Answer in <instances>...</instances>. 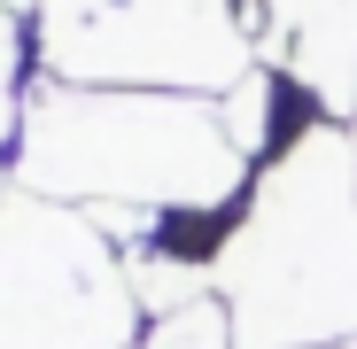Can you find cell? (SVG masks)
<instances>
[{
	"mask_svg": "<svg viewBox=\"0 0 357 349\" xmlns=\"http://www.w3.org/2000/svg\"><path fill=\"white\" fill-rule=\"evenodd\" d=\"M257 163L218 125L202 93H140V86H54L31 78L24 125L8 140V187L70 202V210H132V217H210L249 194Z\"/></svg>",
	"mask_w": 357,
	"mask_h": 349,
	"instance_id": "obj_1",
	"label": "cell"
},
{
	"mask_svg": "<svg viewBox=\"0 0 357 349\" xmlns=\"http://www.w3.org/2000/svg\"><path fill=\"white\" fill-rule=\"evenodd\" d=\"M0 8H8V16H39V0H0Z\"/></svg>",
	"mask_w": 357,
	"mask_h": 349,
	"instance_id": "obj_8",
	"label": "cell"
},
{
	"mask_svg": "<svg viewBox=\"0 0 357 349\" xmlns=\"http://www.w3.org/2000/svg\"><path fill=\"white\" fill-rule=\"evenodd\" d=\"M257 63H272L319 116H357V0H264Z\"/></svg>",
	"mask_w": 357,
	"mask_h": 349,
	"instance_id": "obj_5",
	"label": "cell"
},
{
	"mask_svg": "<svg viewBox=\"0 0 357 349\" xmlns=\"http://www.w3.org/2000/svg\"><path fill=\"white\" fill-rule=\"evenodd\" d=\"M349 132H357V116H349Z\"/></svg>",
	"mask_w": 357,
	"mask_h": 349,
	"instance_id": "obj_10",
	"label": "cell"
},
{
	"mask_svg": "<svg viewBox=\"0 0 357 349\" xmlns=\"http://www.w3.org/2000/svg\"><path fill=\"white\" fill-rule=\"evenodd\" d=\"M326 349H357V341H326Z\"/></svg>",
	"mask_w": 357,
	"mask_h": 349,
	"instance_id": "obj_9",
	"label": "cell"
},
{
	"mask_svg": "<svg viewBox=\"0 0 357 349\" xmlns=\"http://www.w3.org/2000/svg\"><path fill=\"white\" fill-rule=\"evenodd\" d=\"M241 349H326L357 341V132L311 116L233 210L210 264Z\"/></svg>",
	"mask_w": 357,
	"mask_h": 349,
	"instance_id": "obj_2",
	"label": "cell"
},
{
	"mask_svg": "<svg viewBox=\"0 0 357 349\" xmlns=\"http://www.w3.org/2000/svg\"><path fill=\"white\" fill-rule=\"evenodd\" d=\"M24 63H31V47H24V16H8L0 8V155H8V140H16V125H24Z\"/></svg>",
	"mask_w": 357,
	"mask_h": 349,
	"instance_id": "obj_7",
	"label": "cell"
},
{
	"mask_svg": "<svg viewBox=\"0 0 357 349\" xmlns=\"http://www.w3.org/2000/svg\"><path fill=\"white\" fill-rule=\"evenodd\" d=\"M132 349H241V341H233V311H225V295L210 287V295H195V303H171V311L140 318Z\"/></svg>",
	"mask_w": 357,
	"mask_h": 349,
	"instance_id": "obj_6",
	"label": "cell"
},
{
	"mask_svg": "<svg viewBox=\"0 0 357 349\" xmlns=\"http://www.w3.org/2000/svg\"><path fill=\"white\" fill-rule=\"evenodd\" d=\"M140 295L109 233L24 187H0V349H132Z\"/></svg>",
	"mask_w": 357,
	"mask_h": 349,
	"instance_id": "obj_4",
	"label": "cell"
},
{
	"mask_svg": "<svg viewBox=\"0 0 357 349\" xmlns=\"http://www.w3.org/2000/svg\"><path fill=\"white\" fill-rule=\"evenodd\" d=\"M31 70L54 86H140L218 101L257 70L241 0H39Z\"/></svg>",
	"mask_w": 357,
	"mask_h": 349,
	"instance_id": "obj_3",
	"label": "cell"
}]
</instances>
